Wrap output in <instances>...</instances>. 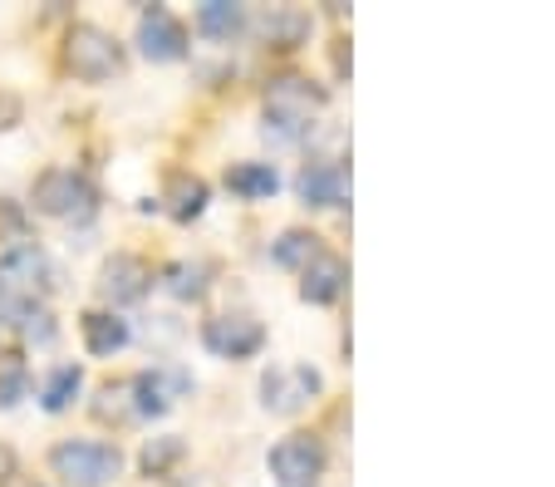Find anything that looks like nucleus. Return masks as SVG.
Wrapping results in <instances>:
<instances>
[{
    "instance_id": "nucleus-1",
    "label": "nucleus",
    "mask_w": 555,
    "mask_h": 487,
    "mask_svg": "<svg viewBox=\"0 0 555 487\" xmlns=\"http://www.w3.org/2000/svg\"><path fill=\"white\" fill-rule=\"evenodd\" d=\"M54 266L40 246H11L0 256V316L25 320L30 310H40V296L50 291Z\"/></svg>"
},
{
    "instance_id": "nucleus-2",
    "label": "nucleus",
    "mask_w": 555,
    "mask_h": 487,
    "mask_svg": "<svg viewBox=\"0 0 555 487\" xmlns=\"http://www.w3.org/2000/svg\"><path fill=\"white\" fill-rule=\"evenodd\" d=\"M325 108V89L310 85L300 75H285L271 85L266 94V138H281V143H300L310 133V118Z\"/></svg>"
},
{
    "instance_id": "nucleus-3",
    "label": "nucleus",
    "mask_w": 555,
    "mask_h": 487,
    "mask_svg": "<svg viewBox=\"0 0 555 487\" xmlns=\"http://www.w3.org/2000/svg\"><path fill=\"white\" fill-rule=\"evenodd\" d=\"M50 467L69 487H108L124 473V453L114 444H94V438H69L50 453Z\"/></svg>"
},
{
    "instance_id": "nucleus-4",
    "label": "nucleus",
    "mask_w": 555,
    "mask_h": 487,
    "mask_svg": "<svg viewBox=\"0 0 555 487\" xmlns=\"http://www.w3.org/2000/svg\"><path fill=\"white\" fill-rule=\"evenodd\" d=\"M64 64H69L74 79H85V85H104L124 69V50L108 30L99 25H74L69 40H64Z\"/></svg>"
},
{
    "instance_id": "nucleus-5",
    "label": "nucleus",
    "mask_w": 555,
    "mask_h": 487,
    "mask_svg": "<svg viewBox=\"0 0 555 487\" xmlns=\"http://www.w3.org/2000/svg\"><path fill=\"white\" fill-rule=\"evenodd\" d=\"M30 202H35V213H44V217H85L94 207V188H89L85 172L50 168V172H40Z\"/></svg>"
},
{
    "instance_id": "nucleus-6",
    "label": "nucleus",
    "mask_w": 555,
    "mask_h": 487,
    "mask_svg": "<svg viewBox=\"0 0 555 487\" xmlns=\"http://www.w3.org/2000/svg\"><path fill=\"white\" fill-rule=\"evenodd\" d=\"M320 467H325V448H320V438H310V434H291L271 448L275 487H314Z\"/></svg>"
},
{
    "instance_id": "nucleus-7",
    "label": "nucleus",
    "mask_w": 555,
    "mask_h": 487,
    "mask_svg": "<svg viewBox=\"0 0 555 487\" xmlns=\"http://www.w3.org/2000/svg\"><path fill=\"white\" fill-rule=\"evenodd\" d=\"M138 50H143L147 60H157V64L182 60V54H188V25H182L172 11L153 5V11L138 15Z\"/></svg>"
},
{
    "instance_id": "nucleus-8",
    "label": "nucleus",
    "mask_w": 555,
    "mask_h": 487,
    "mask_svg": "<svg viewBox=\"0 0 555 487\" xmlns=\"http://www.w3.org/2000/svg\"><path fill=\"white\" fill-rule=\"evenodd\" d=\"M310 394H320V370H310V364H291V370L261 374V403L275 413H300Z\"/></svg>"
},
{
    "instance_id": "nucleus-9",
    "label": "nucleus",
    "mask_w": 555,
    "mask_h": 487,
    "mask_svg": "<svg viewBox=\"0 0 555 487\" xmlns=\"http://www.w3.org/2000/svg\"><path fill=\"white\" fill-rule=\"evenodd\" d=\"M202 339H207V350L221 355V360H246V355L261 350L266 330H261V320H251V316H217V320H207Z\"/></svg>"
},
{
    "instance_id": "nucleus-10",
    "label": "nucleus",
    "mask_w": 555,
    "mask_h": 487,
    "mask_svg": "<svg viewBox=\"0 0 555 487\" xmlns=\"http://www.w3.org/2000/svg\"><path fill=\"white\" fill-rule=\"evenodd\" d=\"M147 286H153V271H147L143 256H108L104 271H99V291H104V300H114V306H133V300L147 296Z\"/></svg>"
},
{
    "instance_id": "nucleus-11",
    "label": "nucleus",
    "mask_w": 555,
    "mask_h": 487,
    "mask_svg": "<svg viewBox=\"0 0 555 487\" xmlns=\"http://www.w3.org/2000/svg\"><path fill=\"white\" fill-rule=\"evenodd\" d=\"M295 188H300V197L310 202V207H345L349 172H345V163H335V158H314L300 168Z\"/></svg>"
},
{
    "instance_id": "nucleus-12",
    "label": "nucleus",
    "mask_w": 555,
    "mask_h": 487,
    "mask_svg": "<svg viewBox=\"0 0 555 487\" xmlns=\"http://www.w3.org/2000/svg\"><path fill=\"white\" fill-rule=\"evenodd\" d=\"M128 389H133V413H168L172 409V399L178 394H188L192 389V380L182 370H147V374H138V380H128Z\"/></svg>"
},
{
    "instance_id": "nucleus-13",
    "label": "nucleus",
    "mask_w": 555,
    "mask_h": 487,
    "mask_svg": "<svg viewBox=\"0 0 555 487\" xmlns=\"http://www.w3.org/2000/svg\"><path fill=\"white\" fill-rule=\"evenodd\" d=\"M345 281H349V266L339 261L335 252H314L310 266H305L300 296L310 300V306H330V300L345 296Z\"/></svg>"
},
{
    "instance_id": "nucleus-14",
    "label": "nucleus",
    "mask_w": 555,
    "mask_h": 487,
    "mask_svg": "<svg viewBox=\"0 0 555 487\" xmlns=\"http://www.w3.org/2000/svg\"><path fill=\"white\" fill-rule=\"evenodd\" d=\"M128 345V320L108 316V310H89L85 316V350L99 355V360H108V355H118Z\"/></svg>"
},
{
    "instance_id": "nucleus-15",
    "label": "nucleus",
    "mask_w": 555,
    "mask_h": 487,
    "mask_svg": "<svg viewBox=\"0 0 555 487\" xmlns=\"http://www.w3.org/2000/svg\"><path fill=\"white\" fill-rule=\"evenodd\" d=\"M256 35H261L266 44H281V50H291V44H300L305 35H310V15L291 11V5H281V11H266L261 21H256Z\"/></svg>"
},
{
    "instance_id": "nucleus-16",
    "label": "nucleus",
    "mask_w": 555,
    "mask_h": 487,
    "mask_svg": "<svg viewBox=\"0 0 555 487\" xmlns=\"http://www.w3.org/2000/svg\"><path fill=\"white\" fill-rule=\"evenodd\" d=\"M227 188L236 192V197H271L275 188H281V172L271 168V163H236V168L227 172Z\"/></svg>"
},
{
    "instance_id": "nucleus-17",
    "label": "nucleus",
    "mask_w": 555,
    "mask_h": 487,
    "mask_svg": "<svg viewBox=\"0 0 555 487\" xmlns=\"http://www.w3.org/2000/svg\"><path fill=\"white\" fill-rule=\"evenodd\" d=\"M202 207H207V182L192 178V172H178L168 182V213L178 222H192V217H202Z\"/></svg>"
},
{
    "instance_id": "nucleus-18",
    "label": "nucleus",
    "mask_w": 555,
    "mask_h": 487,
    "mask_svg": "<svg viewBox=\"0 0 555 487\" xmlns=\"http://www.w3.org/2000/svg\"><path fill=\"white\" fill-rule=\"evenodd\" d=\"M242 25H246V15H242V5H231V0H207L197 11V30L211 35V40H231Z\"/></svg>"
},
{
    "instance_id": "nucleus-19",
    "label": "nucleus",
    "mask_w": 555,
    "mask_h": 487,
    "mask_svg": "<svg viewBox=\"0 0 555 487\" xmlns=\"http://www.w3.org/2000/svg\"><path fill=\"white\" fill-rule=\"evenodd\" d=\"M79 384H85V370L79 364H60V370L44 380V389H40V403L50 413H60V409H69L74 403V394H79Z\"/></svg>"
},
{
    "instance_id": "nucleus-20",
    "label": "nucleus",
    "mask_w": 555,
    "mask_h": 487,
    "mask_svg": "<svg viewBox=\"0 0 555 487\" xmlns=\"http://www.w3.org/2000/svg\"><path fill=\"white\" fill-rule=\"evenodd\" d=\"M163 286H168L178 300H197V296H207V266H197V261H178V266H168V271H163Z\"/></svg>"
},
{
    "instance_id": "nucleus-21",
    "label": "nucleus",
    "mask_w": 555,
    "mask_h": 487,
    "mask_svg": "<svg viewBox=\"0 0 555 487\" xmlns=\"http://www.w3.org/2000/svg\"><path fill=\"white\" fill-rule=\"evenodd\" d=\"M320 252V236H310V232H300V227H291V232H281V242L271 246V256H275V266H310V256Z\"/></svg>"
},
{
    "instance_id": "nucleus-22",
    "label": "nucleus",
    "mask_w": 555,
    "mask_h": 487,
    "mask_svg": "<svg viewBox=\"0 0 555 487\" xmlns=\"http://www.w3.org/2000/svg\"><path fill=\"white\" fill-rule=\"evenodd\" d=\"M128 399H133V389H128V384H108V389L99 394V403H94L99 419H128V413H133V403H128Z\"/></svg>"
},
{
    "instance_id": "nucleus-23",
    "label": "nucleus",
    "mask_w": 555,
    "mask_h": 487,
    "mask_svg": "<svg viewBox=\"0 0 555 487\" xmlns=\"http://www.w3.org/2000/svg\"><path fill=\"white\" fill-rule=\"evenodd\" d=\"M30 394V374L21 370V364H11V370H0V409H15V403Z\"/></svg>"
},
{
    "instance_id": "nucleus-24",
    "label": "nucleus",
    "mask_w": 555,
    "mask_h": 487,
    "mask_svg": "<svg viewBox=\"0 0 555 487\" xmlns=\"http://www.w3.org/2000/svg\"><path fill=\"white\" fill-rule=\"evenodd\" d=\"M178 453H182L178 438H157V444L143 448V467H147V473H163V467H168Z\"/></svg>"
},
{
    "instance_id": "nucleus-25",
    "label": "nucleus",
    "mask_w": 555,
    "mask_h": 487,
    "mask_svg": "<svg viewBox=\"0 0 555 487\" xmlns=\"http://www.w3.org/2000/svg\"><path fill=\"white\" fill-rule=\"evenodd\" d=\"M21 114H25L21 94H11V89H0V133H5V128H15V124H21Z\"/></svg>"
},
{
    "instance_id": "nucleus-26",
    "label": "nucleus",
    "mask_w": 555,
    "mask_h": 487,
    "mask_svg": "<svg viewBox=\"0 0 555 487\" xmlns=\"http://www.w3.org/2000/svg\"><path fill=\"white\" fill-rule=\"evenodd\" d=\"M15 473V458H11V448H0V483Z\"/></svg>"
}]
</instances>
